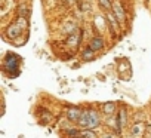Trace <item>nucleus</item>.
Wrapping results in <instances>:
<instances>
[{"mask_svg":"<svg viewBox=\"0 0 151 138\" xmlns=\"http://www.w3.org/2000/svg\"><path fill=\"white\" fill-rule=\"evenodd\" d=\"M77 125L82 129H96L101 125V117H99L96 110H86L82 114V117L77 122Z\"/></svg>","mask_w":151,"mask_h":138,"instance_id":"obj_1","label":"nucleus"},{"mask_svg":"<svg viewBox=\"0 0 151 138\" xmlns=\"http://www.w3.org/2000/svg\"><path fill=\"white\" fill-rule=\"evenodd\" d=\"M83 113H85V111H82L79 107H71V108L67 110V119H68L70 122L77 123V122L80 120V117H82Z\"/></svg>","mask_w":151,"mask_h":138,"instance_id":"obj_2","label":"nucleus"},{"mask_svg":"<svg viewBox=\"0 0 151 138\" xmlns=\"http://www.w3.org/2000/svg\"><path fill=\"white\" fill-rule=\"evenodd\" d=\"M144 131H145V125H144L142 122H138V123H135V125L130 128V135H132L133 138H141V137L144 135Z\"/></svg>","mask_w":151,"mask_h":138,"instance_id":"obj_3","label":"nucleus"},{"mask_svg":"<svg viewBox=\"0 0 151 138\" xmlns=\"http://www.w3.org/2000/svg\"><path fill=\"white\" fill-rule=\"evenodd\" d=\"M21 31H22V27H21L18 22H15V24H12V25H9V27H8L6 34H8L11 39H17V37L21 34Z\"/></svg>","mask_w":151,"mask_h":138,"instance_id":"obj_4","label":"nucleus"},{"mask_svg":"<svg viewBox=\"0 0 151 138\" xmlns=\"http://www.w3.org/2000/svg\"><path fill=\"white\" fill-rule=\"evenodd\" d=\"M104 46H105L104 39H102V37H99V36H95V37L91 40V43H89V48H91L92 51H95V52H98V51L104 49Z\"/></svg>","mask_w":151,"mask_h":138,"instance_id":"obj_5","label":"nucleus"},{"mask_svg":"<svg viewBox=\"0 0 151 138\" xmlns=\"http://www.w3.org/2000/svg\"><path fill=\"white\" fill-rule=\"evenodd\" d=\"M113 14L116 15L117 21H120V22H124V21H126V14H124L122 5H116V6H113Z\"/></svg>","mask_w":151,"mask_h":138,"instance_id":"obj_6","label":"nucleus"},{"mask_svg":"<svg viewBox=\"0 0 151 138\" xmlns=\"http://www.w3.org/2000/svg\"><path fill=\"white\" fill-rule=\"evenodd\" d=\"M116 110H117V105L114 103H104L102 104V111L105 116H113L116 113Z\"/></svg>","mask_w":151,"mask_h":138,"instance_id":"obj_7","label":"nucleus"},{"mask_svg":"<svg viewBox=\"0 0 151 138\" xmlns=\"http://www.w3.org/2000/svg\"><path fill=\"white\" fill-rule=\"evenodd\" d=\"M107 20H108V24L111 25L113 31H117V28H119V21H117L116 15H114L113 12H108V15H107Z\"/></svg>","mask_w":151,"mask_h":138,"instance_id":"obj_8","label":"nucleus"},{"mask_svg":"<svg viewBox=\"0 0 151 138\" xmlns=\"http://www.w3.org/2000/svg\"><path fill=\"white\" fill-rule=\"evenodd\" d=\"M80 138H99L93 129H82Z\"/></svg>","mask_w":151,"mask_h":138,"instance_id":"obj_9","label":"nucleus"},{"mask_svg":"<svg viewBox=\"0 0 151 138\" xmlns=\"http://www.w3.org/2000/svg\"><path fill=\"white\" fill-rule=\"evenodd\" d=\"M98 3H99V6H101L104 11H107V12H110V11L113 9L111 0H98Z\"/></svg>","mask_w":151,"mask_h":138,"instance_id":"obj_10","label":"nucleus"},{"mask_svg":"<svg viewBox=\"0 0 151 138\" xmlns=\"http://www.w3.org/2000/svg\"><path fill=\"white\" fill-rule=\"evenodd\" d=\"M64 132H65L67 135L73 137V138H79L82 131H79V129H64Z\"/></svg>","mask_w":151,"mask_h":138,"instance_id":"obj_11","label":"nucleus"},{"mask_svg":"<svg viewBox=\"0 0 151 138\" xmlns=\"http://www.w3.org/2000/svg\"><path fill=\"white\" fill-rule=\"evenodd\" d=\"M93 55H95V51H92L91 48H88V49L83 52V58H85V61H91V59L93 58Z\"/></svg>","mask_w":151,"mask_h":138,"instance_id":"obj_12","label":"nucleus"},{"mask_svg":"<svg viewBox=\"0 0 151 138\" xmlns=\"http://www.w3.org/2000/svg\"><path fill=\"white\" fill-rule=\"evenodd\" d=\"M19 15H21V18H22V15H24V18H27L28 17V9L25 6H19Z\"/></svg>","mask_w":151,"mask_h":138,"instance_id":"obj_13","label":"nucleus"},{"mask_svg":"<svg viewBox=\"0 0 151 138\" xmlns=\"http://www.w3.org/2000/svg\"><path fill=\"white\" fill-rule=\"evenodd\" d=\"M102 138H114V135H111V134H107V135H104Z\"/></svg>","mask_w":151,"mask_h":138,"instance_id":"obj_14","label":"nucleus"},{"mask_svg":"<svg viewBox=\"0 0 151 138\" xmlns=\"http://www.w3.org/2000/svg\"><path fill=\"white\" fill-rule=\"evenodd\" d=\"M145 2H148V0H145Z\"/></svg>","mask_w":151,"mask_h":138,"instance_id":"obj_15","label":"nucleus"}]
</instances>
